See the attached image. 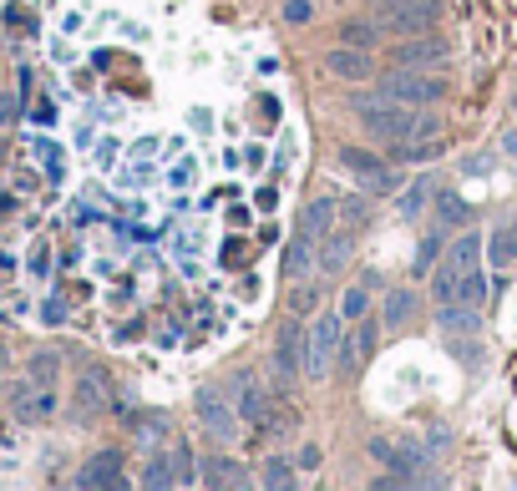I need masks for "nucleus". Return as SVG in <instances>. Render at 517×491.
I'll return each mask as SVG.
<instances>
[{"mask_svg": "<svg viewBox=\"0 0 517 491\" xmlns=\"http://www.w3.org/2000/svg\"><path fill=\"white\" fill-rule=\"evenodd\" d=\"M294 466H305V471H315V466H320V446H305V451H300V461H294Z\"/></svg>", "mask_w": 517, "mask_h": 491, "instance_id": "ea45409f", "label": "nucleus"}, {"mask_svg": "<svg viewBox=\"0 0 517 491\" xmlns=\"http://www.w3.org/2000/svg\"><path fill=\"white\" fill-rule=\"evenodd\" d=\"M502 152H507V157L517 162V132H507V142H502Z\"/></svg>", "mask_w": 517, "mask_h": 491, "instance_id": "a19ab883", "label": "nucleus"}, {"mask_svg": "<svg viewBox=\"0 0 517 491\" xmlns=\"http://www.w3.org/2000/svg\"><path fill=\"white\" fill-rule=\"evenodd\" d=\"M300 380H305V330L300 324H284L279 345H274V390L289 395Z\"/></svg>", "mask_w": 517, "mask_h": 491, "instance_id": "39448f33", "label": "nucleus"}, {"mask_svg": "<svg viewBox=\"0 0 517 491\" xmlns=\"http://www.w3.org/2000/svg\"><path fill=\"white\" fill-rule=\"evenodd\" d=\"M487 299V279H482V269L472 264V269H462V284H457V304H482Z\"/></svg>", "mask_w": 517, "mask_h": 491, "instance_id": "393cba45", "label": "nucleus"}, {"mask_svg": "<svg viewBox=\"0 0 517 491\" xmlns=\"http://www.w3.org/2000/svg\"><path fill=\"white\" fill-rule=\"evenodd\" d=\"M259 431H269V436H294V431H300V416H294L289 405H269V416H264Z\"/></svg>", "mask_w": 517, "mask_h": 491, "instance_id": "cd10ccee", "label": "nucleus"}, {"mask_svg": "<svg viewBox=\"0 0 517 491\" xmlns=\"http://www.w3.org/2000/svg\"><path fill=\"white\" fill-rule=\"evenodd\" d=\"M198 481H208V486H244L249 476H244V466H239V461L213 456V461H203V476H198Z\"/></svg>", "mask_w": 517, "mask_h": 491, "instance_id": "6ab92c4d", "label": "nucleus"}, {"mask_svg": "<svg viewBox=\"0 0 517 491\" xmlns=\"http://www.w3.org/2000/svg\"><path fill=\"white\" fill-rule=\"evenodd\" d=\"M396 66H416V71H431V66H441L447 61V41H441L436 31H421V36H401V46H396V56H391Z\"/></svg>", "mask_w": 517, "mask_h": 491, "instance_id": "0eeeda50", "label": "nucleus"}, {"mask_svg": "<svg viewBox=\"0 0 517 491\" xmlns=\"http://www.w3.org/2000/svg\"><path fill=\"white\" fill-rule=\"evenodd\" d=\"M426 193H431V183H426V178H416V183L401 193V203H396V208H401V218H416V213H421V203H426Z\"/></svg>", "mask_w": 517, "mask_h": 491, "instance_id": "7c9ffc66", "label": "nucleus"}, {"mask_svg": "<svg viewBox=\"0 0 517 491\" xmlns=\"http://www.w3.org/2000/svg\"><path fill=\"white\" fill-rule=\"evenodd\" d=\"M381 16H386V31H396V36H421V31H436L441 6H436V0H401V6H386Z\"/></svg>", "mask_w": 517, "mask_h": 491, "instance_id": "423d86ee", "label": "nucleus"}, {"mask_svg": "<svg viewBox=\"0 0 517 491\" xmlns=\"http://www.w3.org/2000/svg\"><path fill=\"white\" fill-rule=\"evenodd\" d=\"M259 486H269V491L274 486H294V461L289 456H269L264 471H259Z\"/></svg>", "mask_w": 517, "mask_h": 491, "instance_id": "a878e982", "label": "nucleus"}, {"mask_svg": "<svg viewBox=\"0 0 517 491\" xmlns=\"http://www.w3.org/2000/svg\"><path fill=\"white\" fill-rule=\"evenodd\" d=\"M365 213H371V203H365V198H350V203H340V218H345L350 228H360V223H365Z\"/></svg>", "mask_w": 517, "mask_h": 491, "instance_id": "c9c22d12", "label": "nucleus"}, {"mask_svg": "<svg viewBox=\"0 0 517 491\" xmlns=\"http://www.w3.org/2000/svg\"><path fill=\"white\" fill-rule=\"evenodd\" d=\"M315 299H320V289H300V294H294V309L310 314V309H315Z\"/></svg>", "mask_w": 517, "mask_h": 491, "instance_id": "4c0bfd02", "label": "nucleus"}, {"mask_svg": "<svg viewBox=\"0 0 517 491\" xmlns=\"http://www.w3.org/2000/svg\"><path fill=\"white\" fill-rule=\"evenodd\" d=\"M462 223H472V208L457 193H441L436 198V228H462Z\"/></svg>", "mask_w": 517, "mask_h": 491, "instance_id": "412c9836", "label": "nucleus"}, {"mask_svg": "<svg viewBox=\"0 0 517 491\" xmlns=\"http://www.w3.org/2000/svg\"><path fill=\"white\" fill-rule=\"evenodd\" d=\"M173 476H178V486H188V481H198V476H203L188 446H173Z\"/></svg>", "mask_w": 517, "mask_h": 491, "instance_id": "2f4dec72", "label": "nucleus"}, {"mask_svg": "<svg viewBox=\"0 0 517 491\" xmlns=\"http://www.w3.org/2000/svg\"><path fill=\"white\" fill-rule=\"evenodd\" d=\"M325 71L330 76H340V81H371L376 76V61H371V51H360V46H335L330 56H325Z\"/></svg>", "mask_w": 517, "mask_h": 491, "instance_id": "1a4fd4ad", "label": "nucleus"}, {"mask_svg": "<svg viewBox=\"0 0 517 491\" xmlns=\"http://www.w3.org/2000/svg\"><path fill=\"white\" fill-rule=\"evenodd\" d=\"M436 324H441V330H447V335H477V309L472 304H441V314H436Z\"/></svg>", "mask_w": 517, "mask_h": 491, "instance_id": "f3484780", "label": "nucleus"}, {"mask_svg": "<svg viewBox=\"0 0 517 491\" xmlns=\"http://www.w3.org/2000/svg\"><path fill=\"white\" fill-rule=\"evenodd\" d=\"M107 400H112L107 375H102V370H87V375H82V385H77V405H71V416H77V421H92Z\"/></svg>", "mask_w": 517, "mask_h": 491, "instance_id": "9b49d317", "label": "nucleus"}, {"mask_svg": "<svg viewBox=\"0 0 517 491\" xmlns=\"http://www.w3.org/2000/svg\"><path fill=\"white\" fill-rule=\"evenodd\" d=\"M77 486H127V476H122V451H97V456L77 471Z\"/></svg>", "mask_w": 517, "mask_h": 491, "instance_id": "f8f14e48", "label": "nucleus"}, {"mask_svg": "<svg viewBox=\"0 0 517 491\" xmlns=\"http://www.w3.org/2000/svg\"><path fill=\"white\" fill-rule=\"evenodd\" d=\"M416 289H391L386 299H381V324L386 330H406V324L416 319Z\"/></svg>", "mask_w": 517, "mask_h": 491, "instance_id": "4468645a", "label": "nucleus"}, {"mask_svg": "<svg viewBox=\"0 0 517 491\" xmlns=\"http://www.w3.org/2000/svg\"><path fill=\"white\" fill-rule=\"evenodd\" d=\"M376 92H381L386 102L411 107V112H426V107H436L441 97H447V87H441L431 71H416V66H391V71H381V76H376Z\"/></svg>", "mask_w": 517, "mask_h": 491, "instance_id": "f03ea898", "label": "nucleus"}, {"mask_svg": "<svg viewBox=\"0 0 517 491\" xmlns=\"http://www.w3.org/2000/svg\"><path fill=\"white\" fill-rule=\"evenodd\" d=\"M477 259H482V238L477 233H457V243L447 249V264L452 269H472Z\"/></svg>", "mask_w": 517, "mask_h": 491, "instance_id": "b1692460", "label": "nucleus"}, {"mask_svg": "<svg viewBox=\"0 0 517 491\" xmlns=\"http://www.w3.org/2000/svg\"><path fill=\"white\" fill-rule=\"evenodd\" d=\"M310 16H315L310 0H289V6H284V21H289V26H305Z\"/></svg>", "mask_w": 517, "mask_h": 491, "instance_id": "e433bc0d", "label": "nucleus"}, {"mask_svg": "<svg viewBox=\"0 0 517 491\" xmlns=\"http://www.w3.org/2000/svg\"><path fill=\"white\" fill-rule=\"evenodd\" d=\"M11 405H16V416L26 421V426H36V421H46L51 411H56V390L51 385H16V395H11Z\"/></svg>", "mask_w": 517, "mask_h": 491, "instance_id": "9d476101", "label": "nucleus"}, {"mask_svg": "<svg viewBox=\"0 0 517 491\" xmlns=\"http://www.w3.org/2000/svg\"><path fill=\"white\" fill-rule=\"evenodd\" d=\"M457 284H462V269H452L447 259H441V269L431 274V299L436 304H457Z\"/></svg>", "mask_w": 517, "mask_h": 491, "instance_id": "4be33fe9", "label": "nucleus"}, {"mask_svg": "<svg viewBox=\"0 0 517 491\" xmlns=\"http://www.w3.org/2000/svg\"><path fill=\"white\" fill-rule=\"evenodd\" d=\"M512 107H517V97H512Z\"/></svg>", "mask_w": 517, "mask_h": 491, "instance_id": "c03bdc74", "label": "nucleus"}, {"mask_svg": "<svg viewBox=\"0 0 517 491\" xmlns=\"http://www.w3.org/2000/svg\"><path fill=\"white\" fill-rule=\"evenodd\" d=\"M310 249H315V238H310L305 228L289 238V249H284V274H289V279H305V274H310Z\"/></svg>", "mask_w": 517, "mask_h": 491, "instance_id": "a211bd4d", "label": "nucleus"}, {"mask_svg": "<svg viewBox=\"0 0 517 491\" xmlns=\"http://www.w3.org/2000/svg\"><path fill=\"white\" fill-rule=\"evenodd\" d=\"M350 107H355V117L365 122V132H371L381 147H401V142L416 137V117H411V107L386 102L381 92H355Z\"/></svg>", "mask_w": 517, "mask_h": 491, "instance_id": "f257e3e1", "label": "nucleus"}, {"mask_svg": "<svg viewBox=\"0 0 517 491\" xmlns=\"http://www.w3.org/2000/svg\"><path fill=\"white\" fill-rule=\"evenodd\" d=\"M365 314H371V294H365L360 284L345 289V294H340V319H345V324H360Z\"/></svg>", "mask_w": 517, "mask_h": 491, "instance_id": "bb28decb", "label": "nucleus"}, {"mask_svg": "<svg viewBox=\"0 0 517 491\" xmlns=\"http://www.w3.org/2000/svg\"><path fill=\"white\" fill-rule=\"evenodd\" d=\"M193 411H198V426L224 446V441H234V431L244 426L239 421V411H234V395H224L218 385H203L198 395H193Z\"/></svg>", "mask_w": 517, "mask_h": 491, "instance_id": "7ed1b4c3", "label": "nucleus"}, {"mask_svg": "<svg viewBox=\"0 0 517 491\" xmlns=\"http://www.w3.org/2000/svg\"><path fill=\"white\" fill-rule=\"evenodd\" d=\"M340 41L345 46H360V51H371L381 41V26L376 21H340Z\"/></svg>", "mask_w": 517, "mask_h": 491, "instance_id": "5701e85b", "label": "nucleus"}, {"mask_svg": "<svg viewBox=\"0 0 517 491\" xmlns=\"http://www.w3.org/2000/svg\"><path fill=\"white\" fill-rule=\"evenodd\" d=\"M335 218H340V203L335 198H315L310 208H305V218H300V228L320 243V238H330L335 233Z\"/></svg>", "mask_w": 517, "mask_h": 491, "instance_id": "2eb2a0df", "label": "nucleus"}, {"mask_svg": "<svg viewBox=\"0 0 517 491\" xmlns=\"http://www.w3.org/2000/svg\"><path fill=\"white\" fill-rule=\"evenodd\" d=\"M137 441H163L168 436V416H137Z\"/></svg>", "mask_w": 517, "mask_h": 491, "instance_id": "473e14b6", "label": "nucleus"}, {"mask_svg": "<svg viewBox=\"0 0 517 491\" xmlns=\"http://www.w3.org/2000/svg\"><path fill=\"white\" fill-rule=\"evenodd\" d=\"M376 6H381V11H386V6H401V0H376Z\"/></svg>", "mask_w": 517, "mask_h": 491, "instance_id": "79ce46f5", "label": "nucleus"}, {"mask_svg": "<svg viewBox=\"0 0 517 491\" xmlns=\"http://www.w3.org/2000/svg\"><path fill=\"white\" fill-rule=\"evenodd\" d=\"M487 259H492V269L517 264V218H512V223H502V228L487 238Z\"/></svg>", "mask_w": 517, "mask_h": 491, "instance_id": "dca6fc26", "label": "nucleus"}, {"mask_svg": "<svg viewBox=\"0 0 517 491\" xmlns=\"http://www.w3.org/2000/svg\"><path fill=\"white\" fill-rule=\"evenodd\" d=\"M11 117H16V97H11V92H0V127H6Z\"/></svg>", "mask_w": 517, "mask_h": 491, "instance_id": "58836bf2", "label": "nucleus"}, {"mask_svg": "<svg viewBox=\"0 0 517 491\" xmlns=\"http://www.w3.org/2000/svg\"><path fill=\"white\" fill-rule=\"evenodd\" d=\"M0 365H6V345H0Z\"/></svg>", "mask_w": 517, "mask_h": 491, "instance_id": "37998d69", "label": "nucleus"}, {"mask_svg": "<svg viewBox=\"0 0 517 491\" xmlns=\"http://www.w3.org/2000/svg\"><path fill=\"white\" fill-rule=\"evenodd\" d=\"M340 340H345V319H340V314H320V319H315V330L305 335V375H310V380L330 375Z\"/></svg>", "mask_w": 517, "mask_h": 491, "instance_id": "20e7f679", "label": "nucleus"}, {"mask_svg": "<svg viewBox=\"0 0 517 491\" xmlns=\"http://www.w3.org/2000/svg\"><path fill=\"white\" fill-rule=\"evenodd\" d=\"M355 233L360 228H335L330 238H320V274H345V264H350V249H355Z\"/></svg>", "mask_w": 517, "mask_h": 491, "instance_id": "ddd939ff", "label": "nucleus"}, {"mask_svg": "<svg viewBox=\"0 0 517 491\" xmlns=\"http://www.w3.org/2000/svg\"><path fill=\"white\" fill-rule=\"evenodd\" d=\"M142 486H178V476H173V456H153V461H147Z\"/></svg>", "mask_w": 517, "mask_h": 491, "instance_id": "c756f323", "label": "nucleus"}, {"mask_svg": "<svg viewBox=\"0 0 517 491\" xmlns=\"http://www.w3.org/2000/svg\"><path fill=\"white\" fill-rule=\"evenodd\" d=\"M441 259V228L436 233H426L421 243H416V264H411V274L421 279V274H431V264Z\"/></svg>", "mask_w": 517, "mask_h": 491, "instance_id": "c85d7f7f", "label": "nucleus"}, {"mask_svg": "<svg viewBox=\"0 0 517 491\" xmlns=\"http://www.w3.org/2000/svg\"><path fill=\"white\" fill-rule=\"evenodd\" d=\"M381 330H386V324H376V319H360V330H355V345H360V355H376V340H381Z\"/></svg>", "mask_w": 517, "mask_h": 491, "instance_id": "72a5a7b5", "label": "nucleus"}, {"mask_svg": "<svg viewBox=\"0 0 517 491\" xmlns=\"http://www.w3.org/2000/svg\"><path fill=\"white\" fill-rule=\"evenodd\" d=\"M56 370H61L56 355H36V360H31V380H36V385H56Z\"/></svg>", "mask_w": 517, "mask_h": 491, "instance_id": "f704fd0d", "label": "nucleus"}, {"mask_svg": "<svg viewBox=\"0 0 517 491\" xmlns=\"http://www.w3.org/2000/svg\"><path fill=\"white\" fill-rule=\"evenodd\" d=\"M234 411H239L244 426H254V431L264 426V416H269V385H259V375L244 370V375L234 380Z\"/></svg>", "mask_w": 517, "mask_h": 491, "instance_id": "6e6552de", "label": "nucleus"}, {"mask_svg": "<svg viewBox=\"0 0 517 491\" xmlns=\"http://www.w3.org/2000/svg\"><path fill=\"white\" fill-rule=\"evenodd\" d=\"M340 168H350L355 178H376V173H386V157L365 152V147H340Z\"/></svg>", "mask_w": 517, "mask_h": 491, "instance_id": "aec40b11", "label": "nucleus"}]
</instances>
